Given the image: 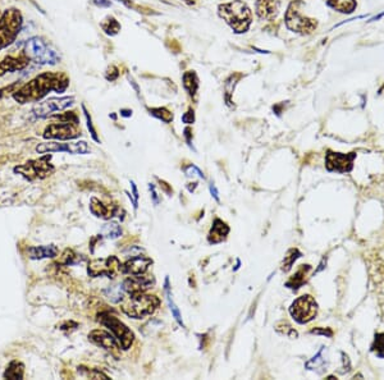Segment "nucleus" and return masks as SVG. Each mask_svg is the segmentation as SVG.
Wrapping results in <instances>:
<instances>
[{"label": "nucleus", "instance_id": "11", "mask_svg": "<svg viewBox=\"0 0 384 380\" xmlns=\"http://www.w3.org/2000/svg\"><path fill=\"white\" fill-rule=\"evenodd\" d=\"M81 135V129L78 128V124L68 122L51 123L44 131V138L48 140H59L67 141L77 138Z\"/></svg>", "mask_w": 384, "mask_h": 380}, {"label": "nucleus", "instance_id": "4", "mask_svg": "<svg viewBox=\"0 0 384 380\" xmlns=\"http://www.w3.org/2000/svg\"><path fill=\"white\" fill-rule=\"evenodd\" d=\"M22 14L18 9H9L0 17V50L9 46L22 28Z\"/></svg>", "mask_w": 384, "mask_h": 380}, {"label": "nucleus", "instance_id": "5", "mask_svg": "<svg viewBox=\"0 0 384 380\" xmlns=\"http://www.w3.org/2000/svg\"><path fill=\"white\" fill-rule=\"evenodd\" d=\"M24 54L30 58V60H33L37 64H57L60 60V57L58 55L54 49L46 44L45 41L40 37H32L28 39L24 44Z\"/></svg>", "mask_w": 384, "mask_h": 380}, {"label": "nucleus", "instance_id": "31", "mask_svg": "<svg viewBox=\"0 0 384 380\" xmlns=\"http://www.w3.org/2000/svg\"><path fill=\"white\" fill-rule=\"evenodd\" d=\"M300 251L296 249H292L288 251L287 256H285V261H283V267H282V270L283 272H288V270L291 269L292 265H293V263L296 261V259L300 258Z\"/></svg>", "mask_w": 384, "mask_h": 380}, {"label": "nucleus", "instance_id": "43", "mask_svg": "<svg viewBox=\"0 0 384 380\" xmlns=\"http://www.w3.org/2000/svg\"><path fill=\"white\" fill-rule=\"evenodd\" d=\"M149 187H150L151 196H153L154 204L158 205V204H159V202H160V200H159V197H158V193H156V191H155V186H154V185H150V186H149Z\"/></svg>", "mask_w": 384, "mask_h": 380}, {"label": "nucleus", "instance_id": "36", "mask_svg": "<svg viewBox=\"0 0 384 380\" xmlns=\"http://www.w3.org/2000/svg\"><path fill=\"white\" fill-rule=\"evenodd\" d=\"M82 110H84V113H85V117H86V120H87V127H89V129H90V133H91V136H93V138H94V140L96 141V142H100L99 137H97V135H96V131H95V128H94V126H93V119H91V115H90V114H89V111L86 110V108H85V105H82Z\"/></svg>", "mask_w": 384, "mask_h": 380}, {"label": "nucleus", "instance_id": "13", "mask_svg": "<svg viewBox=\"0 0 384 380\" xmlns=\"http://www.w3.org/2000/svg\"><path fill=\"white\" fill-rule=\"evenodd\" d=\"M75 99L72 96H66V97H51V99L42 101L40 104L35 105L33 108V114L39 118L50 117L51 114L55 111H60L67 109L68 106L73 104Z\"/></svg>", "mask_w": 384, "mask_h": 380}, {"label": "nucleus", "instance_id": "15", "mask_svg": "<svg viewBox=\"0 0 384 380\" xmlns=\"http://www.w3.org/2000/svg\"><path fill=\"white\" fill-rule=\"evenodd\" d=\"M154 283L155 281H154L153 276L140 274V276H132L131 278L126 279L122 287H123L124 292H127L128 294H135L147 290L149 288H151V285H154Z\"/></svg>", "mask_w": 384, "mask_h": 380}, {"label": "nucleus", "instance_id": "8", "mask_svg": "<svg viewBox=\"0 0 384 380\" xmlns=\"http://www.w3.org/2000/svg\"><path fill=\"white\" fill-rule=\"evenodd\" d=\"M292 317L300 324H306L311 321L318 314V303L311 296L305 294V296L298 297L296 301L289 307Z\"/></svg>", "mask_w": 384, "mask_h": 380}, {"label": "nucleus", "instance_id": "2", "mask_svg": "<svg viewBox=\"0 0 384 380\" xmlns=\"http://www.w3.org/2000/svg\"><path fill=\"white\" fill-rule=\"evenodd\" d=\"M219 15L237 33L246 32L251 24V10L241 0H234L232 3L220 4L218 8Z\"/></svg>", "mask_w": 384, "mask_h": 380}, {"label": "nucleus", "instance_id": "35", "mask_svg": "<svg viewBox=\"0 0 384 380\" xmlns=\"http://www.w3.org/2000/svg\"><path fill=\"white\" fill-rule=\"evenodd\" d=\"M80 370L78 371H82V374L85 375V377L87 378H91V379H109L108 375H105L104 373H101V371L99 370H89V369H85V370H81V368H78Z\"/></svg>", "mask_w": 384, "mask_h": 380}, {"label": "nucleus", "instance_id": "24", "mask_svg": "<svg viewBox=\"0 0 384 380\" xmlns=\"http://www.w3.org/2000/svg\"><path fill=\"white\" fill-rule=\"evenodd\" d=\"M24 374V366L22 362L19 361H12L6 368L5 373H4L3 377L5 379L15 380V379H23Z\"/></svg>", "mask_w": 384, "mask_h": 380}, {"label": "nucleus", "instance_id": "3", "mask_svg": "<svg viewBox=\"0 0 384 380\" xmlns=\"http://www.w3.org/2000/svg\"><path fill=\"white\" fill-rule=\"evenodd\" d=\"M159 305L160 301L158 297L141 292L129 294L128 298L122 305V311L132 319H145L146 316L153 315Z\"/></svg>", "mask_w": 384, "mask_h": 380}, {"label": "nucleus", "instance_id": "27", "mask_svg": "<svg viewBox=\"0 0 384 380\" xmlns=\"http://www.w3.org/2000/svg\"><path fill=\"white\" fill-rule=\"evenodd\" d=\"M328 4L342 13H352L356 8L355 0H328Z\"/></svg>", "mask_w": 384, "mask_h": 380}, {"label": "nucleus", "instance_id": "6", "mask_svg": "<svg viewBox=\"0 0 384 380\" xmlns=\"http://www.w3.org/2000/svg\"><path fill=\"white\" fill-rule=\"evenodd\" d=\"M99 323L106 326L110 333L114 335L117 341L119 342L120 347L123 350H128L132 346L133 341H135V334L128 326L118 319L114 315L109 314V312H101L99 314Z\"/></svg>", "mask_w": 384, "mask_h": 380}, {"label": "nucleus", "instance_id": "48", "mask_svg": "<svg viewBox=\"0 0 384 380\" xmlns=\"http://www.w3.org/2000/svg\"><path fill=\"white\" fill-rule=\"evenodd\" d=\"M383 15H384V12H383V13H382V14H379V15H377V17H374V18H372V19H370V22H373V21H377V19H379V18H382V17H383Z\"/></svg>", "mask_w": 384, "mask_h": 380}, {"label": "nucleus", "instance_id": "33", "mask_svg": "<svg viewBox=\"0 0 384 380\" xmlns=\"http://www.w3.org/2000/svg\"><path fill=\"white\" fill-rule=\"evenodd\" d=\"M78 261H81V258H78V255H76L72 250H66L60 259V264L63 265H75Z\"/></svg>", "mask_w": 384, "mask_h": 380}, {"label": "nucleus", "instance_id": "44", "mask_svg": "<svg viewBox=\"0 0 384 380\" xmlns=\"http://www.w3.org/2000/svg\"><path fill=\"white\" fill-rule=\"evenodd\" d=\"M209 190H210L211 196H213V197L215 198L216 201H219V192H218V190H216L215 186H214V185H210V187H209Z\"/></svg>", "mask_w": 384, "mask_h": 380}, {"label": "nucleus", "instance_id": "16", "mask_svg": "<svg viewBox=\"0 0 384 380\" xmlns=\"http://www.w3.org/2000/svg\"><path fill=\"white\" fill-rule=\"evenodd\" d=\"M89 339L96 346H100V347L105 348L106 351H111V352H117L120 348L119 342L117 341L114 335L102 329L93 330L89 334Z\"/></svg>", "mask_w": 384, "mask_h": 380}, {"label": "nucleus", "instance_id": "32", "mask_svg": "<svg viewBox=\"0 0 384 380\" xmlns=\"http://www.w3.org/2000/svg\"><path fill=\"white\" fill-rule=\"evenodd\" d=\"M123 287L122 285H118V287H110L109 289L105 290L106 296L110 299L111 302H119L120 299L123 298Z\"/></svg>", "mask_w": 384, "mask_h": 380}, {"label": "nucleus", "instance_id": "30", "mask_svg": "<svg viewBox=\"0 0 384 380\" xmlns=\"http://www.w3.org/2000/svg\"><path fill=\"white\" fill-rule=\"evenodd\" d=\"M151 115H154L158 119H162L163 122L165 123H171L173 120V114L168 110V109L165 108H154V109H149Z\"/></svg>", "mask_w": 384, "mask_h": 380}, {"label": "nucleus", "instance_id": "46", "mask_svg": "<svg viewBox=\"0 0 384 380\" xmlns=\"http://www.w3.org/2000/svg\"><path fill=\"white\" fill-rule=\"evenodd\" d=\"M191 136H192L191 129H190V128H186V129H185V137H186L187 144H189V146H190V147H192V146H191Z\"/></svg>", "mask_w": 384, "mask_h": 380}, {"label": "nucleus", "instance_id": "29", "mask_svg": "<svg viewBox=\"0 0 384 380\" xmlns=\"http://www.w3.org/2000/svg\"><path fill=\"white\" fill-rule=\"evenodd\" d=\"M100 26H101L104 32L108 33V35H111V36H113V35H117L120 31V24L118 23L117 19L113 18V17H108Z\"/></svg>", "mask_w": 384, "mask_h": 380}, {"label": "nucleus", "instance_id": "37", "mask_svg": "<svg viewBox=\"0 0 384 380\" xmlns=\"http://www.w3.org/2000/svg\"><path fill=\"white\" fill-rule=\"evenodd\" d=\"M185 173L187 177H198L200 180H205L204 173L195 165H189L187 168H185Z\"/></svg>", "mask_w": 384, "mask_h": 380}, {"label": "nucleus", "instance_id": "9", "mask_svg": "<svg viewBox=\"0 0 384 380\" xmlns=\"http://www.w3.org/2000/svg\"><path fill=\"white\" fill-rule=\"evenodd\" d=\"M286 24L291 31L302 33V35L311 33L316 28L315 19L307 18V17L301 14L297 8V3H292L288 6L287 13H286Z\"/></svg>", "mask_w": 384, "mask_h": 380}, {"label": "nucleus", "instance_id": "39", "mask_svg": "<svg viewBox=\"0 0 384 380\" xmlns=\"http://www.w3.org/2000/svg\"><path fill=\"white\" fill-rule=\"evenodd\" d=\"M119 76V72H118V68L114 66H111L108 68V72H106V80L108 81H115Z\"/></svg>", "mask_w": 384, "mask_h": 380}, {"label": "nucleus", "instance_id": "23", "mask_svg": "<svg viewBox=\"0 0 384 380\" xmlns=\"http://www.w3.org/2000/svg\"><path fill=\"white\" fill-rule=\"evenodd\" d=\"M310 269H311L310 265H302V267L300 268V270L287 282V285H286L292 288V289H298V288L305 283V279H306L307 273L310 272Z\"/></svg>", "mask_w": 384, "mask_h": 380}, {"label": "nucleus", "instance_id": "7", "mask_svg": "<svg viewBox=\"0 0 384 380\" xmlns=\"http://www.w3.org/2000/svg\"><path fill=\"white\" fill-rule=\"evenodd\" d=\"M51 156H44L37 160H30L26 164L19 165L14 169V172L23 176L26 180L33 181V180H44L48 176H50L54 172V167L50 164Z\"/></svg>", "mask_w": 384, "mask_h": 380}, {"label": "nucleus", "instance_id": "26", "mask_svg": "<svg viewBox=\"0 0 384 380\" xmlns=\"http://www.w3.org/2000/svg\"><path fill=\"white\" fill-rule=\"evenodd\" d=\"M164 289H165V293H167V299H168L169 308H171V311H172V314H173L174 319H176V321H177V323L180 324L181 326H185V324H183V320H182V316H181L180 310H178V307H177V306H176V303L173 302V298H172L171 287H169V278H168V277L165 278Z\"/></svg>", "mask_w": 384, "mask_h": 380}, {"label": "nucleus", "instance_id": "40", "mask_svg": "<svg viewBox=\"0 0 384 380\" xmlns=\"http://www.w3.org/2000/svg\"><path fill=\"white\" fill-rule=\"evenodd\" d=\"M182 122L186 123V124H192V123L195 122V114H193V110H192V109H189L187 113L183 114Z\"/></svg>", "mask_w": 384, "mask_h": 380}, {"label": "nucleus", "instance_id": "17", "mask_svg": "<svg viewBox=\"0 0 384 380\" xmlns=\"http://www.w3.org/2000/svg\"><path fill=\"white\" fill-rule=\"evenodd\" d=\"M151 264H153V260L150 258L137 255L122 265V272L126 274H131V276H140V274H145L147 272Z\"/></svg>", "mask_w": 384, "mask_h": 380}, {"label": "nucleus", "instance_id": "19", "mask_svg": "<svg viewBox=\"0 0 384 380\" xmlns=\"http://www.w3.org/2000/svg\"><path fill=\"white\" fill-rule=\"evenodd\" d=\"M279 4L276 0H258L256 3V13L261 19L272 21L277 17L279 12Z\"/></svg>", "mask_w": 384, "mask_h": 380}, {"label": "nucleus", "instance_id": "10", "mask_svg": "<svg viewBox=\"0 0 384 380\" xmlns=\"http://www.w3.org/2000/svg\"><path fill=\"white\" fill-rule=\"evenodd\" d=\"M89 276L97 278V277H106V278H115L118 273L122 272V264L117 256H108L105 259H96L89 263L87 268Z\"/></svg>", "mask_w": 384, "mask_h": 380}, {"label": "nucleus", "instance_id": "34", "mask_svg": "<svg viewBox=\"0 0 384 380\" xmlns=\"http://www.w3.org/2000/svg\"><path fill=\"white\" fill-rule=\"evenodd\" d=\"M276 329L278 333L287 335V337H289V338H297V335H298L297 332H296L292 326L287 325V324H285V325H283V324H278Z\"/></svg>", "mask_w": 384, "mask_h": 380}, {"label": "nucleus", "instance_id": "38", "mask_svg": "<svg viewBox=\"0 0 384 380\" xmlns=\"http://www.w3.org/2000/svg\"><path fill=\"white\" fill-rule=\"evenodd\" d=\"M373 350L377 351V353H378L379 356L382 357L384 356V335L383 334H379L375 337V344H374V347H373Z\"/></svg>", "mask_w": 384, "mask_h": 380}, {"label": "nucleus", "instance_id": "47", "mask_svg": "<svg viewBox=\"0 0 384 380\" xmlns=\"http://www.w3.org/2000/svg\"><path fill=\"white\" fill-rule=\"evenodd\" d=\"M120 114H122L123 117H131V115H132V110H122Z\"/></svg>", "mask_w": 384, "mask_h": 380}, {"label": "nucleus", "instance_id": "25", "mask_svg": "<svg viewBox=\"0 0 384 380\" xmlns=\"http://www.w3.org/2000/svg\"><path fill=\"white\" fill-rule=\"evenodd\" d=\"M183 86L190 96H195L198 89V78L193 71H190L183 75Z\"/></svg>", "mask_w": 384, "mask_h": 380}, {"label": "nucleus", "instance_id": "22", "mask_svg": "<svg viewBox=\"0 0 384 380\" xmlns=\"http://www.w3.org/2000/svg\"><path fill=\"white\" fill-rule=\"evenodd\" d=\"M90 210L96 218L101 219H110L111 216H114L115 214H117V209H115V207L106 206L105 204H102L101 201L97 200L96 197L91 198Z\"/></svg>", "mask_w": 384, "mask_h": 380}, {"label": "nucleus", "instance_id": "45", "mask_svg": "<svg viewBox=\"0 0 384 380\" xmlns=\"http://www.w3.org/2000/svg\"><path fill=\"white\" fill-rule=\"evenodd\" d=\"M93 3L97 6H110V1L109 0H93Z\"/></svg>", "mask_w": 384, "mask_h": 380}, {"label": "nucleus", "instance_id": "20", "mask_svg": "<svg viewBox=\"0 0 384 380\" xmlns=\"http://www.w3.org/2000/svg\"><path fill=\"white\" fill-rule=\"evenodd\" d=\"M229 233V227L225 224L223 220L220 219H215L213 223V227L210 229V233H209V237H207V241L209 243H220L227 238Z\"/></svg>", "mask_w": 384, "mask_h": 380}, {"label": "nucleus", "instance_id": "28", "mask_svg": "<svg viewBox=\"0 0 384 380\" xmlns=\"http://www.w3.org/2000/svg\"><path fill=\"white\" fill-rule=\"evenodd\" d=\"M122 234V228L117 222H109L101 228V236L108 240H115Z\"/></svg>", "mask_w": 384, "mask_h": 380}, {"label": "nucleus", "instance_id": "14", "mask_svg": "<svg viewBox=\"0 0 384 380\" xmlns=\"http://www.w3.org/2000/svg\"><path fill=\"white\" fill-rule=\"evenodd\" d=\"M356 154H339L329 153L325 158V167L330 172H338V173H347L354 167V159Z\"/></svg>", "mask_w": 384, "mask_h": 380}, {"label": "nucleus", "instance_id": "41", "mask_svg": "<svg viewBox=\"0 0 384 380\" xmlns=\"http://www.w3.org/2000/svg\"><path fill=\"white\" fill-rule=\"evenodd\" d=\"M311 333L312 334L327 335V337H332V335H333V332H332L330 329H319V328H316V329H312Z\"/></svg>", "mask_w": 384, "mask_h": 380}, {"label": "nucleus", "instance_id": "12", "mask_svg": "<svg viewBox=\"0 0 384 380\" xmlns=\"http://www.w3.org/2000/svg\"><path fill=\"white\" fill-rule=\"evenodd\" d=\"M36 153L50 154V153H71V154H87L90 153V147L85 141L77 142H68V144H60V142H44L36 146Z\"/></svg>", "mask_w": 384, "mask_h": 380}, {"label": "nucleus", "instance_id": "18", "mask_svg": "<svg viewBox=\"0 0 384 380\" xmlns=\"http://www.w3.org/2000/svg\"><path fill=\"white\" fill-rule=\"evenodd\" d=\"M30 63V58L24 54V51L18 57H6L5 59L0 63V76L5 75L8 72H14V71H21L26 68Z\"/></svg>", "mask_w": 384, "mask_h": 380}, {"label": "nucleus", "instance_id": "1", "mask_svg": "<svg viewBox=\"0 0 384 380\" xmlns=\"http://www.w3.org/2000/svg\"><path fill=\"white\" fill-rule=\"evenodd\" d=\"M69 86V78L64 73L46 72L31 80L21 89L13 93V97L19 104L37 102L50 91L62 94Z\"/></svg>", "mask_w": 384, "mask_h": 380}, {"label": "nucleus", "instance_id": "42", "mask_svg": "<svg viewBox=\"0 0 384 380\" xmlns=\"http://www.w3.org/2000/svg\"><path fill=\"white\" fill-rule=\"evenodd\" d=\"M131 187H132V193H133V197H135V209H137L138 191H137V187H136V185H135V182H133V181H131Z\"/></svg>", "mask_w": 384, "mask_h": 380}, {"label": "nucleus", "instance_id": "21", "mask_svg": "<svg viewBox=\"0 0 384 380\" xmlns=\"http://www.w3.org/2000/svg\"><path fill=\"white\" fill-rule=\"evenodd\" d=\"M58 255V249L54 245L36 246L28 249V258L32 260H42V259H53Z\"/></svg>", "mask_w": 384, "mask_h": 380}]
</instances>
